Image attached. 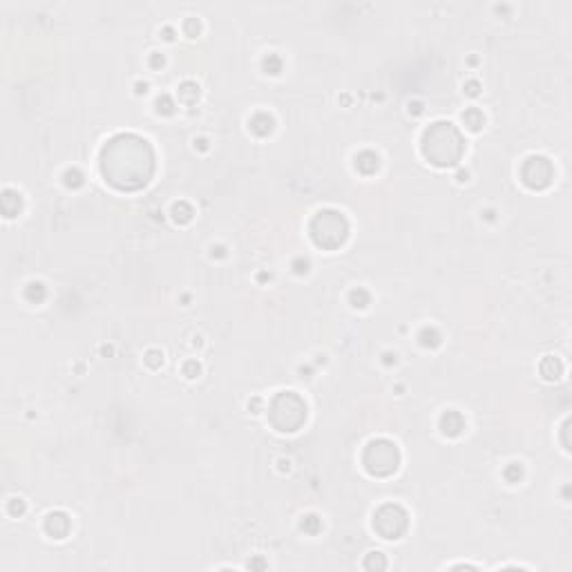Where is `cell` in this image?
<instances>
[{
  "label": "cell",
  "instance_id": "6da1fadb",
  "mask_svg": "<svg viewBox=\"0 0 572 572\" xmlns=\"http://www.w3.org/2000/svg\"><path fill=\"white\" fill-rule=\"evenodd\" d=\"M463 427H465V423H463V418H460V414H456V411H447V414L441 418V429H443V434H447V436L460 434Z\"/></svg>",
  "mask_w": 572,
  "mask_h": 572
},
{
  "label": "cell",
  "instance_id": "7a4b0ae2",
  "mask_svg": "<svg viewBox=\"0 0 572 572\" xmlns=\"http://www.w3.org/2000/svg\"><path fill=\"white\" fill-rule=\"evenodd\" d=\"M69 530V521L65 514H50L47 516V532L50 534H54L56 539H61V536H65Z\"/></svg>",
  "mask_w": 572,
  "mask_h": 572
},
{
  "label": "cell",
  "instance_id": "3957f363",
  "mask_svg": "<svg viewBox=\"0 0 572 572\" xmlns=\"http://www.w3.org/2000/svg\"><path fill=\"white\" fill-rule=\"evenodd\" d=\"M251 130L257 132L259 136H264V134H268V132L273 130V121H270L266 114H257V117L251 121Z\"/></svg>",
  "mask_w": 572,
  "mask_h": 572
},
{
  "label": "cell",
  "instance_id": "277c9868",
  "mask_svg": "<svg viewBox=\"0 0 572 572\" xmlns=\"http://www.w3.org/2000/svg\"><path fill=\"white\" fill-rule=\"evenodd\" d=\"M463 121L467 123L472 130H478V127L483 126V114L478 112V110H467V112L463 114Z\"/></svg>",
  "mask_w": 572,
  "mask_h": 572
},
{
  "label": "cell",
  "instance_id": "5b68a950",
  "mask_svg": "<svg viewBox=\"0 0 572 572\" xmlns=\"http://www.w3.org/2000/svg\"><path fill=\"white\" fill-rule=\"evenodd\" d=\"M351 304H353V307H360V309L367 307V304H369V295H367L362 289L351 291Z\"/></svg>",
  "mask_w": 572,
  "mask_h": 572
},
{
  "label": "cell",
  "instance_id": "8992f818",
  "mask_svg": "<svg viewBox=\"0 0 572 572\" xmlns=\"http://www.w3.org/2000/svg\"><path fill=\"white\" fill-rule=\"evenodd\" d=\"M192 371H197V374H199V365H197V362H188V365H186V376H188V378H194Z\"/></svg>",
  "mask_w": 572,
  "mask_h": 572
},
{
  "label": "cell",
  "instance_id": "52a82bcc",
  "mask_svg": "<svg viewBox=\"0 0 572 572\" xmlns=\"http://www.w3.org/2000/svg\"><path fill=\"white\" fill-rule=\"evenodd\" d=\"M467 94H472V96L478 94V83H476V81H469V83H467Z\"/></svg>",
  "mask_w": 572,
  "mask_h": 572
}]
</instances>
